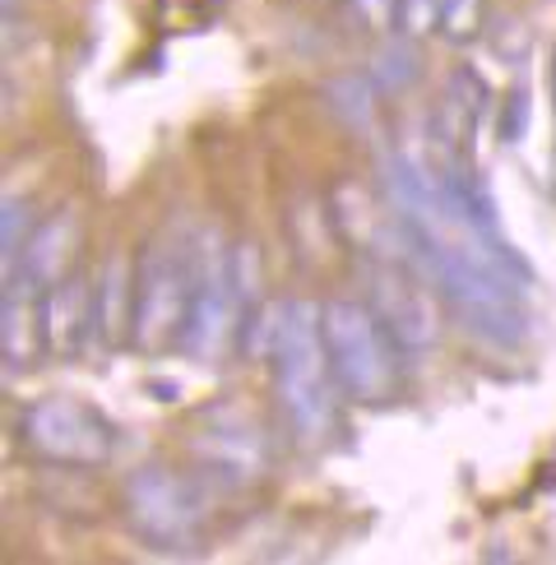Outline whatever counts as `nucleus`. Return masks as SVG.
<instances>
[{"label": "nucleus", "mask_w": 556, "mask_h": 565, "mask_svg": "<svg viewBox=\"0 0 556 565\" xmlns=\"http://www.w3.org/2000/svg\"><path fill=\"white\" fill-rule=\"evenodd\" d=\"M237 320L242 306L232 292V246L218 237V227L195 232V297L185 316L181 348L195 362H218L227 348H237Z\"/></svg>", "instance_id": "7"}, {"label": "nucleus", "mask_w": 556, "mask_h": 565, "mask_svg": "<svg viewBox=\"0 0 556 565\" xmlns=\"http://www.w3.org/2000/svg\"><path fill=\"white\" fill-rule=\"evenodd\" d=\"M552 103H556V56H552Z\"/></svg>", "instance_id": "22"}, {"label": "nucleus", "mask_w": 556, "mask_h": 565, "mask_svg": "<svg viewBox=\"0 0 556 565\" xmlns=\"http://www.w3.org/2000/svg\"><path fill=\"white\" fill-rule=\"evenodd\" d=\"M269 362H274V398L278 413H284V427L292 431L297 445L316 450L334 431V394H339L316 301H284V324H278Z\"/></svg>", "instance_id": "1"}, {"label": "nucleus", "mask_w": 556, "mask_h": 565, "mask_svg": "<svg viewBox=\"0 0 556 565\" xmlns=\"http://www.w3.org/2000/svg\"><path fill=\"white\" fill-rule=\"evenodd\" d=\"M440 14H446V0H399V14H394V29L404 38L423 42L431 33H440Z\"/></svg>", "instance_id": "19"}, {"label": "nucleus", "mask_w": 556, "mask_h": 565, "mask_svg": "<svg viewBox=\"0 0 556 565\" xmlns=\"http://www.w3.org/2000/svg\"><path fill=\"white\" fill-rule=\"evenodd\" d=\"M487 29V0H446V14H440V33L455 46L473 42Z\"/></svg>", "instance_id": "18"}, {"label": "nucleus", "mask_w": 556, "mask_h": 565, "mask_svg": "<svg viewBox=\"0 0 556 565\" xmlns=\"http://www.w3.org/2000/svg\"><path fill=\"white\" fill-rule=\"evenodd\" d=\"M339 242L362 260H413V227L404 214L389 204L381 185H362V181H339L330 200H324Z\"/></svg>", "instance_id": "9"}, {"label": "nucleus", "mask_w": 556, "mask_h": 565, "mask_svg": "<svg viewBox=\"0 0 556 565\" xmlns=\"http://www.w3.org/2000/svg\"><path fill=\"white\" fill-rule=\"evenodd\" d=\"M79 246H84V218H79L75 204H65L56 214L38 218V227L29 232V242H23L6 282H19V288H29L38 297V292L52 288V282H61L65 274H75Z\"/></svg>", "instance_id": "11"}, {"label": "nucleus", "mask_w": 556, "mask_h": 565, "mask_svg": "<svg viewBox=\"0 0 556 565\" xmlns=\"http://www.w3.org/2000/svg\"><path fill=\"white\" fill-rule=\"evenodd\" d=\"M343 6L362 33H385L394 29V14H399V0H343Z\"/></svg>", "instance_id": "20"}, {"label": "nucleus", "mask_w": 556, "mask_h": 565, "mask_svg": "<svg viewBox=\"0 0 556 565\" xmlns=\"http://www.w3.org/2000/svg\"><path fill=\"white\" fill-rule=\"evenodd\" d=\"M121 520L149 552H191L209 524V491L191 473L145 463L121 487Z\"/></svg>", "instance_id": "4"}, {"label": "nucleus", "mask_w": 556, "mask_h": 565, "mask_svg": "<svg viewBox=\"0 0 556 565\" xmlns=\"http://www.w3.org/2000/svg\"><path fill=\"white\" fill-rule=\"evenodd\" d=\"M0 352L6 366H29L33 352H42V329H38V297L19 282H6V301H0Z\"/></svg>", "instance_id": "13"}, {"label": "nucleus", "mask_w": 556, "mask_h": 565, "mask_svg": "<svg viewBox=\"0 0 556 565\" xmlns=\"http://www.w3.org/2000/svg\"><path fill=\"white\" fill-rule=\"evenodd\" d=\"M19 440L56 468H103L116 455V427L70 394H42L19 413Z\"/></svg>", "instance_id": "6"}, {"label": "nucleus", "mask_w": 556, "mask_h": 565, "mask_svg": "<svg viewBox=\"0 0 556 565\" xmlns=\"http://www.w3.org/2000/svg\"><path fill=\"white\" fill-rule=\"evenodd\" d=\"M320 334L330 352L339 394L362 408L389 404L404 385V348L389 339L381 316L366 297H330L320 301Z\"/></svg>", "instance_id": "3"}, {"label": "nucleus", "mask_w": 556, "mask_h": 565, "mask_svg": "<svg viewBox=\"0 0 556 565\" xmlns=\"http://www.w3.org/2000/svg\"><path fill=\"white\" fill-rule=\"evenodd\" d=\"M371 79H376L381 93H389V98H399V93L417 79V46L413 38H389L376 46V56H371Z\"/></svg>", "instance_id": "15"}, {"label": "nucleus", "mask_w": 556, "mask_h": 565, "mask_svg": "<svg viewBox=\"0 0 556 565\" xmlns=\"http://www.w3.org/2000/svg\"><path fill=\"white\" fill-rule=\"evenodd\" d=\"M362 297L404 348V358H427L446 334V301L417 260H362Z\"/></svg>", "instance_id": "5"}, {"label": "nucleus", "mask_w": 556, "mask_h": 565, "mask_svg": "<svg viewBox=\"0 0 556 565\" xmlns=\"http://www.w3.org/2000/svg\"><path fill=\"white\" fill-rule=\"evenodd\" d=\"M320 93H324V103H330V111L339 116L348 130L366 135L371 126H376V107H381V103H376V98H381L376 79H366V75H339V79L324 84Z\"/></svg>", "instance_id": "14"}, {"label": "nucleus", "mask_w": 556, "mask_h": 565, "mask_svg": "<svg viewBox=\"0 0 556 565\" xmlns=\"http://www.w3.org/2000/svg\"><path fill=\"white\" fill-rule=\"evenodd\" d=\"M316 6H334V0H316Z\"/></svg>", "instance_id": "23"}, {"label": "nucleus", "mask_w": 556, "mask_h": 565, "mask_svg": "<svg viewBox=\"0 0 556 565\" xmlns=\"http://www.w3.org/2000/svg\"><path fill=\"white\" fill-rule=\"evenodd\" d=\"M191 455L204 468V478L223 487H255L269 473V436L237 404H209L195 417Z\"/></svg>", "instance_id": "8"}, {"label": "nucleus", "mask_w": 556, "mask_h": 565, "mask_svg": "<svg viewBox=\"0 0 556 565\" xmlns=\"http://www.w3.org/2000/svg\"><path fill=\"white\" fill-rule=\"evenodd\" d=\"M524 121H528V93H524V88L505 93V103H501V121H496L501 145H520V139H524Z\"/></svg>", "instance_id": "21"}, {"label": "nucleus", "mask_w": 556, "mask_h": 565, "mask_svg": "<svg viewBox=\"0 0 556 565\" xmlns=\"http://www.w3.org/2000/svg\"><path fill=\"white\" fill-rule=\"evenodd\" d=\"M195 223L172 218L135 250V334L139 352L181 348L195 297Z\"/></svg>", "instance_id": "2"}, {"label": "nucleus", "mask_w": 556, "mask_h": 565, "mask_svg": "<svg viewBox=\"0 0 556 565\" xmlns=\"http://www.w3.org/2000/svg\"><path fill=\"white\" fill-rule=\"evenodd\" d=\"M232 292H237L242 316L265 301V265L255 242H232Z\"/></svg>", "instance_id": "16"}, {"label": "nucleus", "mask_w": 556, "mask_h": 565, "mask_svg": "<svg viewBox=\"0 0 556 565\" xmlns=\"http://www.w3.org/2000/svg\"><path fill=\"white\" fill-rule=\"evenodd\" d=\"M38 227V218H33V204L29 200H14V195H6V214H0V265H6V274L14 269V260H19V250H23V242H29V232Z\"/></svg>", "instance_id": "17"}, {"label": "nucleus", "mask_w": 556, "mask_h": 565, "mask_svg": "<svg viewBox=\"0 0 556 565\" xmlns=\"http://www.w3.org/2000/svg\"><path fill=\"white\" fill-rule=\"evenodd\" d=\"M135 334V260L111 250L98 269V343L121 348Z\"/></svg>", "instance_id": "12"}, {"label": "nucleus", "mask_w": 556, "mask_h": 565, "mask_svg": "<svg viewBox=\"0 0 556 565\" xmlns=\"http://www.w3.org/2000/svg\"><path fill=\"white\" fill-rule=\"evenodd\" d=\"M42 352L56 362H75L98 343V274H65L46 292H38Z\"/></svg>", "instance_id": "10"}]
</instances>
